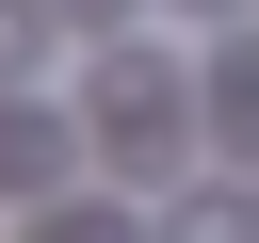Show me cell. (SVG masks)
I'll list each match as a JSON object with an SVG mask.
<instances>
[{"label": "cell", "mask_w": 259, "mask_h": 243, "mask_svg": "<svg viewBox=\"0 0 259 243\" xmlns=\"http://www.w3.org/2000/svg\"><path fill=\"white\" fill-rule=\"evenodd\" d=\"M49 162H65V146H49V113H16V97H0V194H32Z\"/></svg>", "instance_id": "2"}, {"label": "cell", "mask_w": 259, "mask_h": 243, "mask_svg": "<svg viewBox=\"0 0 259 243\" xmlns=\"http://www.w3.org/2000/svg\"><path fill=\"white\" fill-rule=\"evenodd\" d=\"M97 113H113V162H130V178H162V146H178V97H162V65H113V81H97Z\"/></svg>", "instance_id": "1"}, {"label": "cell", "mask_w": 259, "mask_h": 243, "mask_svg": "<svg viewBox=\"0 0 259 243\" xmlns=\"http://www.w3.org/2000/svg\"><path fill=\"white\" fill-rule=\"evenodd\" d=\"M32 243H130V211H49Z\"/></svg>", "instance_id": "3"}, {"label": "cell", "mask_w": 259, "mask_h": 243, "mask_svg": "<svg viewBox=\"0 0 259 243\" xmlns=\"http://www.w3.org/2000/svg\"><path fill=\"white\" fill-rule=\"evenodd\" d=\"M178 243H259V227H243V211H178Z\"/></svg>", "instance_id": "4"}, {"label": "cell", "mask_w": 259, "mask_h": 243, "mask_svg": "<svg viewBox=\"0 0 259 243\" xmlns=\"http://www.w3.org/2000/svg\"><path fill=\"white\" fill-rule=\"evenodd\" d=\"M178 16H243V0H178Z\"/></svg>", "instance_id": "5"}]
</instances>
